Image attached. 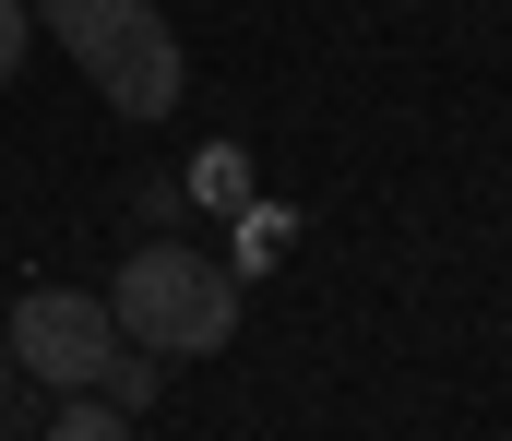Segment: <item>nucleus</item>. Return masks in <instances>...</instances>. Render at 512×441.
Segmentation results:
<instances>
[{"mask_svg":"<svg viewBox=\"0 0 512 441\" xmlns=\"http://www.w3.org/2000/svg\"><path fill=\"white\" fill-rule=\"evenodd\" d=\"M108 322L143 358H227L239 346V263H215L203 239H143L120 275H108Z\"/></svg>","mask_w":512,"mask_h":441,"instance_id":"obj_1","label":"nucleus"},{"mask_svg":"<svg viewBox=\"0 0 512 441\" xmlns=\"http://www.w3.org/2000/svg\"><path fill=\"white\" fill-rule=\"evenodd\" d=\"M24 12H36V36H60L84 60V84L120 120H167L191 96V60H179V36H167L155 0H24Z\"/></svg>","mask_w":512,"mask_h":441,"instance_id":"obj_2","label":"nucleus"},{"mask_svg":"<svg viewBox=\"0 0 512 441\" xmlns=\"http://www.w3.org/2000/svg\"><path fill=\"white\" fill-rule=\"evenodd\" d=\"M108 346H120V322H108V298H84V287H24L12 322H0V358L36 394H84L108 370Z\"/></svg>","mask_w":512,"mask_h":441,"instance_id":"obj_3","label":"nucleus"},{"mask_svg":"<svg viewBox=\"0 0 512 441\" xmlns=\"http://www.w3.org/2000/svg\"><path fill=\"white\" fill-rule=\"evenodd\" d=\"M36 430H48V441H131V418L108 406V394H96V382H84V394H60V406H36Z\"/></svg>","mask_w":512,"mask_h":441,"instance_id":"obj_4","label":"nucleus"},{"mask_svg":"<svg viewBox=\"0 0 512 441\" xmlns=\"http://www.w3.org/2000/svg\"><path fill=\"white\" fill-rule=\"evenodd\" d=\"M155 382H167V358H143V346H108V370H96V394H108L120 418H143V406H155Z\"/></svg>","mask_w":512,"mask_h":441,"instance_id":"obj_5","label":"nucleus"},{"mask_svg":"<svg viewBox=\"0 0 512 441\" xmlns=\"http://www.w3.org/2000/svg\"><path fill=\"white\" fill-rule=\"evenodd\" d=\"M24 48H36V12H24V0H0V84L24 72Z\"/></svg>","mask_w":512,"mask_h":441,"instance_id":"obj_6","label":"nucleus"},{"mask_svg":"<svg viewBox=\"0 0 512 441\" xmlns=\"http://www.w3.org/2000/svg\"><path fill=\"white\" fill-rule=\"evenodd\" d=\"M0 406H12V358H0Z\"/></svg>","mask_w":512,"mask_h":441,"instance_id":"obj_7","label":"nucleus"},{"mask_svg":"<svg viewBox=\"0 0 512 441\" xmlns=\"http://www.w3.org/2000/svg\"><path fill=\"white\" fill-rule=\"evenodd\" d=\"M0 441H12V430H0Z\"/></svg>","mask_w":512,"mask_h":441,"instance_id":"obj_8","label":"nucleus"}]
</instances>
